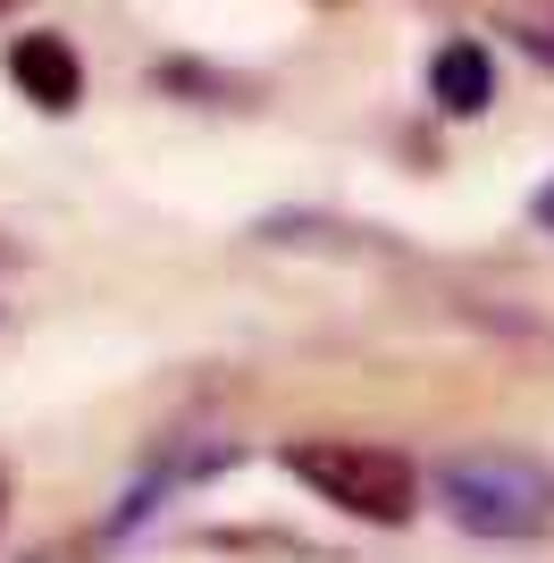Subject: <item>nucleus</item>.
Instances as JSON below:
<instances>
[{"instance_id":"3","label":"nucleus","mask_w":554,"mask_h":563,"mask_svg":"<svg viewBox=\"0 0 554 563\" xmlns=\"http://www.w3.org/2000/svg\"><path fill=\"white\" fill-rule=\"evenodd\" d=\"M9 76H18V93L34 110H76L85 101V68H76L68 34H18L9 43Z\"/></svg>"},{"instance_id":"6","label":"nucleus","mask_w":554,"mask_h":563,"mask_svg":"<svg viewBox=\"0 0 554 563\" xmlns=\"http://www.w3.org/2000/svg\"><path fill=\"white\" fill-rule=\"evenodd\" d=\"M0 505H9V471H0Z\"/></svg>"},{"instance_id":"7","label":"nucleus","mask_w":554,"mask_h":563,"mask_svg":"<svg viewBox=\"0 0 554 563\" xmlns=\"http://www.w3.org/2000/svg\"><path fill=\"white\" fill-rule=\"evenodd\" d=\"M0 261H18V253H9V244H0Z\"/></svg>"},{"instance_id":"1","label":"nucleus","mask_w":554,"mask_h":563,"mask_svg":"<svg viewBox=\"0 0 554 563\" xmlns=\"http://www.w3.org/2000/svg\"><path fill=\"white\" fill-rule=\"evenodd\" d=\"M437 496H445V514L462 530H479V539H538L554 521V471L530 463V454H512V446L445 454Z\"/></svg>"},{"instance_id":"5","label":"nucleus","mask_w":554,"mask_h":563,"mask_svg":"<svg viewBox=\"0 0 554 563\" xmlns=\"http://www.w3.org/2000/svg\"><path fill=\"white\" fill-rule=\"evenodd\" d=\"M530 219H538V228L554 235V186H538V194H530Z\"/></svg>"},{"instance_id":"2","label":"nucleus","mask_w":554,"mask_h":563,"mask_svg":"<svg viewBox=\"0 0 554 563\" xmlns=\"http://www.w3.org/2000/svg\"><path fill=\"white\" fill-rule=\"evenodd\" d=\"M286 471L302 488H320L328 505H345L353 521H387V530L412 521V505H420V471L395 446H362V438H302L286 454Z\"/></svg>"},{"instance_id":"4","label":"nucleus","mask_w":554,"mask_h":563,"mask_svg":"<svg viewBox=\"0 0 554 563\" xmlns=\"http://www.w3.org/2000/svg\"><path fill=\"white\" fill-rule=\"evenodd\" d=\"M429 93H437L445 118H479L487 101H496V59H487L479 43H445L437 59H429Z\"/></svg>"}]
</instances>
